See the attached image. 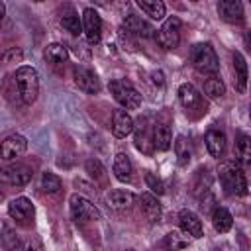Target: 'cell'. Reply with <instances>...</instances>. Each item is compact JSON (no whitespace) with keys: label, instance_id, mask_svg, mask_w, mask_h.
Listing matches in <instances>:
<instances>
[{"label":"cell","instance_id":"obj_1","mask_svg":"<svg viewBox=\"0 0 251 251\" xmlns=\"http://www.w3.org/2000/svg\"><path fill=\"white\" fill-rule=\"evenodd\" d=\"M218 176H220V182H222L226 194H235V196H245L247 194L245 173L237 163H233V161L222 163L220 169H218Z\"/></svg>","mask_w":251,"mask_h":251},{"label":"cell","instance_id":"obj_2","mask_svg":"<svg viewBox=\"0 0 251 251\" xmlns=\"http://www.w3.org/2000/svg\"><path fill=\"white\" fill-rule=\"evenodd\" d=\"M14 84L24 104H33L39 94V76L33 67H20L14 75Z\"/></svg>","mask_w":251,"mask_h":251},{"label":"cell","instance_id":"obj_3","mask_svg":"<svg viewBox=\"0 0 251 251\" xmlns=\"http://www.w3.org/2000/svg\"><path fill=\"white\" fill-rule=\"evenodd\" d=\"M190 61L196 71L204 75H216L220 71V61L210 43H196L190 51Z\"/></svg>","mask_w":251,"mask_h":251},{"label":"cell","instance_id":"obj_4","mask_svg":"<svg viewBox=\"0 0 251 251\" xmlns=\"http://www.w3.org/2000/svg\"><path fill=\"white\" fill-rule=\"evenodd\" d=\"M108 88H110L114 100H116L122 108H126V110H135V108L141 106V94L133 88V84H131L129 80H126V78L110 80Z\"/></svg>","mask_w":251,"mask_h":251},{"label":"cell","instance_id":"obj_5","mask_svg":"<svg viewBox=\"0 0 251 251\" xmlns=\"http://www.w3.org/2000/svg\"><path fill=\"white\" fill-rule=\"evenodd\" d=\"M178 100H180L182 108H184L192 118H200V116L206 114V110H208L204 96H202L192 84H188V82H184V84L178 86Z\"/></svg>","mask_w":251,"mask_h":251},{"label":"cell","instance_id":"obj_6","mask_svg":"<svg viewBox=\"0 0 251 251\" xmlns=\"http://www.w3.org/2000/svg\"><path fill=\"white\" fill-rule=\"evenodd\" d=\"M69 202H71V218L76 224H84V222H90V220H102L100 210L88 198H84L80 194H73Z\"/></svg>","mask_w":251,"mask_h":251},{"label":"cell","instance_id":"obj_7","mask_svg":"<svg viewBox=\"0 0 251 251\" xmlns=\"http://www.w3.org/2000/svg\"><path fill=\"white\" fill-rule=\"evenodd\" d=\"M8 214H10V218L16 224L31 226L33 224V218H35V208H33V204H31L29 198L20 196V198H14L8 204Z\"/></svg>","mask_w":251,"mask_h":251},{"label":"cell","instance_id":"obj_8","mask_svg":"<svg viewBox=\"0 0 251 251\" xmlns=\"http://www.w3.org/2000/svg\"><path fill=\"white\" fill-rule=\"evenodd\" d=\"M157 41L163 49H175L180 43V20L176 16H171L161 29L157 31Z\"/></svg>","mask_w":251,"mask_h":251},{"label":"cell","instance_id":"obj_9","mask_svg":"<svg viewBox=\"0 0 251 251\" xmlns=\"http://www.w3.org/2000/svg\"><path fill=\"white\" fill-rule=\"evenodd\" d=\"M31 176H33L31 167H27L24 163H12V165L0 167V178L6 180L8 184H14V186L27 184L31 180Z\"/></svg>","mask_w":251,"mask_h":251},{"label":"cell","instance_id":"obj_10","mask_svg":"<svg viewBox=\"0 0 251 251\" xmlns=\"http://www.w3.org/2000/svg\"><path fill=\"white\" fill-rule=\"evenodd\" d=\"M73 75H75L76 86H78L82 92H86V94H98V92H100V78H98L96 73L90 71L88 67L76 65L75 71H73Z\"/></svg>","mask_w":251,"mask_h":251},{"label":"cell","instance_id":"obj_11","mask_svg":"<svg viewBox=\"0 0 251 251\" xmlns=\"http://www.w3.org/2000/svg\"><path fill=\"white\" fill-rule=\"evenodd\" d=\"M27 149V141L24 135H8L2 143H0V159L2 161H14L18 157H22Z\"/></svg>","mask_w":251,"mask_h":251},{"label":"cell","instance_id":"obj_12","mask_svg":"<svg viewBox=\"0 0 251 251\" xmlns=\"http://www.w3.org/2000/svg\"><path fill=\"white\" fill-rule=\"evenodd\" d=\"M82 29L90 43H98L102 35V20L94 8H86L82 12Z\"/></svg>","mask_w":251,"mask_h":251},{"label":"cell","instance_id":"obj_13","mask_svg":"<svg viewBox=\"0 0 251 251\" xmlns=\"http://www.w3.org/2000/svg\"><path fill=\"white\" fill-rule=\"evenodd\" d=\"M218 14L227 24H241L243 22V4L239 0H220Z\"/></svg>","mask_w":251,"mask_h":251},{"label":"cell","instance_id":"obj_14","mask_svg":"<svg viewBox=\"0 0 251 251\" xmlns=\"http://www.w3.org/2000/svg\"><path fill=\"white\" fill-rule=\"evenodd\" d=\"M133 131V120L126 110H114L112 114V133L116 137H126Z\"/></svg>","mask_w":251,"mask_h":251},{"label":"cell","instance_id":"obj_15","mask_svg":"<svg viewBox=\"0 0 251 251\" xmlns=\"http://www.w3.org/2000/svg\"><path fill=\"white\" fill-rule=\"evenodd\" d=\"M124 31H126V33L139 35V37H151L155 29H153L145 20H141L139 16L127 14V16L124 18Z\"/></svg>","mask_w":251,"mask_h":251},{"label":"cell","instance_id":"obj_16","mask_svg":"<svg viewBox=\"0 0 251 251\" xmlns=\"http://www.w3.org/2000/svg\"><path fill=\"white\" fill-rule=\"evenodd\" d=\"M178 224H180V229L192 237H202V222L200 218L190 212V210H180L178 214Z\"/></svg>","mask_w":251,"mask_h":251},{"label":"cell","instance_id":"obj_17","mask_svg":"<svg viewBox=\"0 0 251 251\" xmlns=\"http://www.w3.org/2000/svg\"><path fill=\"white\" fill-rule=\"evenodd\" d=\"M153 149H159V151H167L173 143V133H171V127L165 124V122H157L153 126Z\"/></svg>","mask_w":251,"mask_h":251},{"label":"cell","instance_id":"obj_18","mask_svg":"<svg viewBox=\"0 0 251 251\" xmlns=\"http://www.w3.org/2000/svg\"><path fill=\"white\" fill-rule=\"evenodd\" d=\"M204 141H206V149H208V153L212 155V157H222L224 155V151H226V135H224V131H220V129H210L208 133H206V137H204Z\"/></svg>","mask_w":251,"mask_h":251},{"label":"cell","instance_id":"obj_19","mask_svg":"<svg viewBox=\"0 0 251 251\" xmlns=\"http://www.w3.org/2000/svg\"><path fill=\"white\" fill-rule=\"evenodd\" d=\"M106 200L114 210H127L133 204V194L124 188H114V190H108Z\"/></svg>","mask_w":251,"mask_h":251},{"label":"cell","instance_id":"obj_20","mask_svg":"<svg viewBox=\"0 0 251 251\" xmlns=\"http://www.w3.org/2000/svg\"><path fill=\"white\" fill-rule=\"evenodd\" d=\"M112 171L116 175L118 180L122 182H129L131 180V173H133V167H131V161L126 153H118L114 157V165H112Z\"/></svg>","mask_w":251,"mask_h":251},{"label":"cell","instance_id":"obj_21","mask_svg":"<svg viewBox=\"0 0 251 251\" xmlns=\"http://www.w3.org/2000/svg\"><path fill=\"white\" fill-rule=\"evenodd\" d=\"M139 200H141V210H143L145 218H147L151 224L159 222V220H161V204H159V200H157L153 194H149V192H143Z\"/></svg>","mask_w":251,"mask_h":251},{"label":"cell","instance_id":"obj_22","mask_svg":"<svg viewBox=\"0 0 251 251\" xmlns=\"http://www.w3.org/2000/svg\"><path fill=\"white\" fill-rule=\"evenodd\" d=\"M61 25L71 31L73 35H78L82 31V24H80V18L78 14L73 10V6H65L63 12H61Z\"/></svg>","mask_w":251,"mask_h":251},{"label":"cell","instance_id":"obj_23","mask_svg":"<svg viewBox=\"0 0 251 251\" xmlns=\"http://www.w3.org/2000/svg\"><path fill=\"white\" fill-rule=\"evenodd\" d=\"M43 59L51 65H63L69 59V51L63 43H49L43 51Z\"/></svg>","mask_w":251,"mask_h":251},{"label":"cell","instance_id":"obj_24","mask_svg":"<svg viewBox=\"0 0 251 251\" xmlns=\"http://www.w3.org/2000/svg\"><path fill=\"white\" fill-rule=\"evenodd\" d=\"M84 169L88 173V176L94 180V184H100V186H108V173L104 169V165L98 161V159H88L84 163Z\"/></svg>","mask_w":251,"mask_h":251},{"label":"cell","instance_id":"obj_25","mask_svg":"<svg viewBox=\"0 0 251 251\" xmlns=\"http://www.w3.org/2000/svg\"><path fill=\"white\" fill-rule=\"evenodd\" d=\"M233 71H235V86L239 92H245L247 88V63L239 51L233 53Z\"/></svg>","mask_w":251,"mask_h":251},{"label":"cell","instance_id":"obj_26","mask_svg":"<svg viewBox=\"0 0 251 251\" xmlns=\"http://www.w3.org/2000/svg\"><path fill=\"white\" fill-rule=\"evenodd\" d=\"M212 224H214V229H216V231L226 233V231L231 229L233 218H231V214H229L226 208H220V206H218V208L214 210V214H212Z\"/></svg>","mask_w":251,"mask_h":251},{"label":"cell","instance_id":"obj_27","mask_svg":"<svg viewBox=\"0 0 251 251\" xmlns=\"http://www.w3.org/2000/svg\"><path fill=\"white\" fill-rule=\"evenodd\" d=\"M135 4L153 20H163L165 18V4L161 0H137Z\"/></svg>","mask_w":251,"mask_h":251},{"label":"cell","instance_id":"obj_28","mask_svg":"<svg viewBox=\"0 0 251 251\" xmlns=\"http://www.w3.org/2000/svg\"><path fill=\"white\" fill-rule=\"evenodd\" d=\"M135 147L141 153H153V139L147 133V124H139L137 131H135Z\"/></svg>","mask_w":251,"mask_h":251},{"label":"cell","instance_id":"obj_29","mask_svg":"<svg viewBox=\"0 0 251 251\" xmlns=\"http://www.w3.org/2000/svg\"><path fill=\"white\" fill-rule=\"evenodd\" d=\"M175 153H176V161L180 167L188 165L190 163V157H192V149H190V143L184 139V135H178L176 141H175Z\"/></svg>","mask_w":251,"mask_h":251},{"label":"cell","instance_id":"obj_30","mask_svg":"<svg viewBox=\"0 0 251 251\" xmlns=\"http://www.w3.org/2000/svg\"><path fill=\"white\" fill-rule=\"evenodd\" d=\"M204 92H206L210 98H222V96L226 94V86H224L222 78H218L216 75H212V76H208V78L204 80Z\"/></svg>","mask_w":251,"mask_h":251},{"label":"cell","instance_id":"obj_31","mask_svg":"<svg viewBox=\"0 0 251 251\" xmlns=\"http://www.w3.org/2000/svg\"><path fill=\"white\" fill-rule=\"evenodd\" d=\"M235 153H237L239 163L247 165L251 161V141H249V135L239 133V141L235 143Z\"/></svg>","mask_w":251,"mask_h":251},{"label":"cell","instance_id":"obj_32","mask_svg":"<svg viewBox=\"0 0 251 251\" xmlns=\"http://www.w3.org/2000/svg\"><path fill=\"white\" fill-rule=\"evenodd\" d=\"M41 188L47 194H55V192L61 190V178L53 173H43L41 175Z\"/></svg>","mask_w":251,"mask_h":251},{"label":"cell","instance_id":"obj_33","mask_svg":"<svg viewBox=\"0 0 251 251\" xmlns=\"http://www.w3.org/2000/svg\"><path fill=\"white\" fill-rule=\"evenodd\" d=\"M165 243H167V247H169L171 251H178V249L188 247L190 239H188V237H184V235H180L178 231H171V233H167Z\"/></svg>","mask_w":251,"mask_h":251},{"label":"cell","instance_id":"obj_34","mask_svg":"<svg viewBox=\"0 0 251 251\" xmlns=\"http://www.w3.org/2000/svg\"><path fill=\"white\" fill-rule=\"evenodd\" d=\"M0 241H2V245H4L6 251L18 249V235H16V231H14L10 226H4V227H2V231H0Z\"/></svg>","mask_w":251,"mask_h":251},{"label":"cell","instance_id":"obj_35","mask_svg":"<svg viewBox=\"0 0 251 251\" xmlns=\"http://www.w3.org/2000/svg\"><path fill=\"white\" fill-rule=\"evenodd\" d=\"M22 57H24V53H22L20 47H8V49L0 55V63H4V65H8V63H20Z\"/></svg>","mask_w":251,"mask_h":251},{"label":"cell","instance_id":"obj_36","mask_svg":"<svg viewBox=\"0 0 251 251\" xmlns=\"http://www.w3.org/2000/svg\"><path fill=\"white\" fill-rule=\"evenodd\" d=\"M145 184L155 192V194H163L165 192V184L159 176H155L153 173H145Z\"/></svg>","mask_w":251,"mask_h":251},{"label":"cell","instance_id":"obj_37","mask_svg":"<svg viewBox=\"0 0 251 251\" xmlns=\"http://www.w3.org/2000/svg\"><path fill=\"white\" fill-rule=\"evenodd\" d=\"M25 251H45V247L39 237H29L25 243Z\"/></svg>","mask_w":251,"mask_h":251},{"label":"cell","instance_id":"obj_38","mask_svg":"<svg viewBox=\"0 0 251 251\" xmlns=\"http://www.w3.org/2000/svg\"><path fill=\"white\" fill-rule=\"evenodd\" d=\"M153 82H155V84H159V86L165 82V80H163V73H161V71H155V73H153Z\"/></svg>","mask_w":251,"mask_h":251},{"label":"cell","instance_id":"obj_39","mask_svg":"<svg viewBox=\"0 0 251 251\" xmlns=\"http://www.w3.org/2000/svg\"><path fill=\"white\" fill-rule=\"evenodd\" d=\"M4 14H6V6H4V2H0V20L4 18Z\"/></svg>","mask_w":251,"mask_h":251},{"label":"cell","instance_id":"obj_40","mask_svg":"<svg viewBox=\"0 0 251 251\" xmlns=\"http://www.w3.org/2000/svg\"><path fill=\"white\" fill-rule=\"evenodd\" d=\"M127 251H133V249H127Z\"/></svg>","mask_w":251,"mask_h":251}]
</instances>
